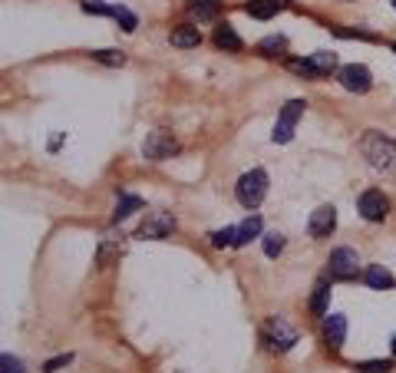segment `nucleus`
Here are the masks:
<instances>
[{
	"instance_id": "1",
	"label": "nucleus",
	"mask_w": 396,
	"mask_h": 373,
	"mask_svg": "<svg viewBox=\"0 0 396 373\" xmlns=\"http://www.w3.org/2000/svg\"><path fill=\"white\" fill-rule=\"evenodd\" d=\"M360 152H364V159L370 165H373L376 172H393L396 169V143L390 139V136H383V132L370 129L360 139Z\"/></svg>"
},
{
	"instance_id": "2",
	"label": "nucleus",
	"mask_w": 396,
	"mask_h": 373,
	"mask_svg": "<svg viewBox=\"0 0 396 373\" xmlns=\"http://www.w3.org/2000/svg\"><path fill=\"white\" fill-rule=\"evenodd\" d=\"M235 195L248 211H255L257 205L264 202V195H268V172H264V169H251V172H245V176L238 178Z\"/></svg>"
},
{
	"instance_id": "3",
	"label": "nucleus",
	"mask_w": 396,
	"mask_h": 373,
	"mask_svg": "<svg viewBox=\"0 0 396 373\" xmlns=\"http://www.w3.org/2000/svg\"><path fill=\"white\" fill-rule=\"evenodd\" d=\"M304 106H307L304 99H288V103H284V110H281L278 122H274V132H271V139L278 145L294 139V129H298V119L304 116Z\"/></svg>"
},
{
	"instance_id": "4",
	"label": "nucleus",
	"mask_w": 396,
	"mask_h": 373,
	"mask_svg": "<svg viewBox=\"0 0 396 373\" xmlns=\"http://www.w3.org/2000/svg\"><path fill=\"white\" fill-rule=\"evenodd\" d=\"M179 152V143H175V136L172 132H149L146 136V143H142V155L149 159V162H162V159H169V155Z\"/></svg>"
},
{
	"instance_id": "5",
	"label": "nucleus",
	"mask_w": 396,
	"mask_h": 373,
	"mask_svg": "<svg viewBox=\"0 0 396 373\" xmlns=\"http://www.w3.org/2000/svg\"><path fill=\"white\" fill-rule=\"evenodd\" d=\"M337 79H340V86L347 89V93H360V96H364V93H370V86H373V73H370L364 63L340 66Z\"/></svg>"
},
{
	"instance_id": "6",
	"label": "nucleus",
	"mask_w": 396,
	"mask_h": 373,
	"mask_svg": "<svg viewBox=\"0 0 396 373\" xmlns=\"http://www.w3.org/2000/svg\"><path fill=\"white\" fill-rule=\"evenodd\" d=\"M327 268H331L333 281H350V277H357L360 258H357L354 248H337V251H331V261H327Z\"/></svg>"
},
{
	"instance_id": "7",
	"label": "nucleus",
	"mask_w": 396,
	"mask_h": 373,
	"mask_svg": "<svg viewBox=\"0 0 396 373\" xmlns=\"http://www.w3.org/2000/svg\"><path fill=\"white\" fill-rule=\"evenodd\" d=\"M172 231H175V215H169V211H152L139 225V238L159 242V238H169Z\"/></svg>"
},
{
	"instance_id": "8",
	"label": "nucleus",
	"mask_w": 396,
	"mask_h": 373,
	"mask_svg": "<svg viewBox=\"0 0 396 373\" xmlns=\"http://www.w3.org/2000/svg\"><path fill=\"white\" fill-rule=\"evenodd\" d=\"M357 209H360V215L366 221H383L390 215V198L380 188H366L364 195H360V202H357Z\"/></svg>"
},
{
	"instance_id": "9",
	"label": "nucleus",
	"mask_w": 396,
	"mask_h": 373,
	"mask_svg": "<svg viewBox=\"0 0 396 373\" xmlns=\"http://www.w3.org/2000/svg\"><path fill=\"white\" fill-rule=\"evenodd\" d=\"M268 343L274 351H290L298 343V330L290 327L284 318H271L268 320Z\"/></svg>"
},
{
	"instance_id": "10",
	"label": "nucleus",
	"mask_w": 396,
	"mask_h": 373,
	"mask_svg": "<svg viewBox=\"0 0 396 373\" xmlns=\"http://www.w3.org/2000/svg\"><path fill=\"white\" fill-rule=\"evenodd\" d=\"M333 228H337V209H333V205H321V209H314L311 221H307V231H311L314 238H327Z\"/></svg>"
},
{
	"instance_id": "11",
	"label": "nucleus",
	"mask_w": 396,
	"mask_h": 373,
	"mask_svg": "<svg viewBox=\"0 0 396 373\" xmlns=\"http://www.w3.org/2000/svg\"><path fill=\"white\" fill-rule=\"evenodd\" d=\"M324 341L331 351H340L343 341H347V318L343 314H327L324 318Z\"/></svg>"
},
{
	"instance_id": "12",
	"label": "nucleus",
	"mask_w": 396,
	"mask_h": 373,
	"mask_svg": "<svg viewBox=\"0 0 396 373\" xmlns=\"http://www.w3.org/2000/svg\"><path fill=\"white\" fill-rule=\"evenodd\" d=\"M215 46H222V50H231V53H238V50L245 46V40L238 37V30L231 27V23H218V27H215Z\"/></svg>"
},
{
	"instance_id": "13",
	"label": "nucleus",
	"mask_w": 396,
	"mask_h": 373,
	"mask_svg": "<svg viewBox=\"0 0 396 373\" xmlns=\"http://www.w3.org/2000/svg\"><path fill=\"white\" fill-rule=\"evenodd\" d=\"M185 7L192 13L195 20H215L218 13H222V0H185Z\"/></svg>"
},
{
	"instance_id": "14",
	"label": "nucleus",
	"mask_w": 396,
	"mask_h": 373,
	"mask_svg": "<svg viewBox=\"0 0 396 373\" xmlns=\"http://www.w3.org/2000/svg\"><path fill=\"white\" fill-rule=\"evenodd\" d=\"M172 46H179V50H192V46L202 44V33H198V27H189V23H182V27H175L172 30Z\"/></svg>"
},
{
	"instance_id": "15",
	"label": "nucleus",
	"mask_w": 396,
	"mask_h": 373,
	"mask_svg": "<svg viewBox=\"0 0 396 373\" xmlns=\"http://www.w3.org/2000/svg\"><path fill=\"white\" fill-rule=\"evenodd\" d=\"M364 281L373 287V291H386V287H393V275L386 271L383 264H370V268L364 271Z\"/></svg>"
},
{
	"instance_id": "16",
	"label": "nucleus",
	"mask_w": 396,
	"mask_h": 373,
	"mask_svg": "<svg viewBox=\"0 0 396 373\" xmlns=\"http://www.w3.org/2000/svg\"><path fill=\"white\" fill-rule=\"evenodd\" d=\"M281 7V0H248L245 4V11L255 17V20H271L274 13H278Z\"/></svg>"
},
{
	"instance_id": "17",
	"label": "nucleus",
	"mask_w": 396,
	"mask_h": 373,
	"mask_svg": "<svg viewBox=\"0 0 396 373\" xmlns=\"http://www.w3.org/2000/svg\"><path fill=\"white\" fill-rule=\"evenodd\" d=\"M261 235V218L257 215H248L241 225H238V242H235V248H245L251 238H257Z\"/></svg>"
},
{
	"instance_id": "18",
	"label": "nucleus",
	"mask_w": 396,
	"mask_h": 373,
	"mask_svg": "<svg viewBox=\"0 0 396 373\" xmlns=\"http://www.w3.org/2000/svg\"><path fill=\"white\" fill-rule=\"evenodd\" d=\"M311 63H314V70H317V77H331L333 70H337V53L317 50V53H311Z\"/></svg>"
},
{
	"instance_id": "19",
	"label": "nucleus",
	"mask_w": 396,
	"mask_h": 373,
	"mask_svg": "<svg viewBox=\"0 0 396 373\" xmlns=\"http://www.w3.org/2000/svg\"><path fill=\"white\" fill-rule=\"evenodd\" d=\"M327 301H331V284H327V281H317L314 297H311V310L317 318H327Z\"/></svg>"
},
{
	"instance_id": "20",
	"label": "nucleus",
	"mask_w": 396,
	"mask_h": 373,
	"mask_svg": "<svg viewBox=\"0 0 396 373\" xmlns=\"http://www.w3.org/2000/svg\"><path fill=\"white\" fill-rule=\"evenodd\" d=\"M142 209V198L139 195H119V202H116V211H113V221H122V218H129L132 211H139Z\"/></svg>"
},
{
	"instance_id": "21",
	"label": "nucleus",
	"mask_w": 396,
	"mask_h": 373,
	"mask_svg": "<svg viewBox=\"0 0 396 373\" xmlns=\"http://www.w3.org/2000/svg\"><path fill=\"white\" fill-rule=\"evenodd\" d=\"M284 46H288V40L281 33H274V37H264L257 44V50H261V56H278V53H284Z\"/></svg>"
},
{
	"instance_id": "22",
	"label": "nucleus",
	"mask_w": 396,
	"mask_h": 373,
	"mask_svg": "<svg viewBox=\"0 0 396 373\" xmlns=\"http://www.w3.org/2000/svg\"><path fill=\"white\" fill-rule=\"evenodd\" d=\"M208 238H212V248H231L238 242V228H218Z\"/></svg>"
},
{
	"instance_id": "23",
	"label": "nucleus",
	"mask_w": 396,
	"mask_h": 373,
	"mask_svg": "<svg viewBox=\"0 0 396 373\" xmlns=\"http://www.w3.org/2000/svg\"><path fill=\"white\" fill-rule=\"evenodd\" d=\"M284 66H288L290 73H298V77H307V79L317 77V70H314L311 56H307V60H284Z\"/></svg>"
},
{
	"instance_id": "24",
	"label": "nucleus",
	"mask_w": 396,
	"mask_h": 373,
	"mask_svg": "<svg viewBox=\"0 0 396 373\" xmlns=\"http://www.w3.org/2000/svg\"><path fill=\"white\" fill-rule=\"evenodd\" d=\"M281 251H284V235H281V231H268V235H264V254H268V258H278Z\"/></svg>"
},
{
	"instance_id": "25",
	"label": "nucleus",
	"mask_w": 396,
	"mask_h": 373,
	"mask_svg": "<svg viewBox=\"0 0 396 373\" xmlns=\"http://www.w3.org/2000/svg\"><path fill=\"white\" fill-rule=\"evenodd\" d=\"M113 17H116V20L122 23V30H126V33H132L136 27H139V20H136V13L126 11V7H113Z\"/></svg>"
},
{
	"instance_id": "26",
	"label": "nucleus",
	"mask_w": 396,
	"mask_h": 373,
	"mask_svg": "<svg viewBox=\"0 0 396 373\" xmlns=\"http://www.w3.org/2000/svg\"><path fill=\"white\" fill-rule=\"evenodd\" d=\"M357 370L360 373H390L393 370V360H364V363H357Z\"/></svg>"
},
{
	"instance_id": "27",
	"label": "nucleus",
	"mask_w": 396,
	"mask_h": 373,
	"mask_svg": "<svg viewBox=\"0 0 396 373\" xmlns=\"http://www.w3.org/2000/svg\"><path fill=\"white\" fill-rule=\"evenodd\" d=\"M0 373H27V367H23V360H17L13 353H4V357H0Z\"/></svg>"
},
{
	"instance_id": "28",
	"label": "nucleus",
	"mask_w": 396,
	"mask_h": 373,
	"mask_svg": "<svg viewBox=\"0 0 396 373\" xmlns=\"http://www.w3.org/2000/svg\"><path fill=\"white\" fill-rule=\"evenodd\" d=\"M93 60H99V63H106V66H122V63H126V56L116 53V50H96V53H93Z\"/></svg>"
},
{
	"instance_id": "29",
	"label": "nucleus",
	"mask_w": 396,
	"mask_h": 373,
	"mask_svg": "<svg viewBox=\"0 0 396 373\" xmlns=\"http://www.w3.org/2000/svg\"><path fill=\"white\" fill-rule=\"evenodd\" d=\"M70 363H73V353H60V357L43 363V373H56V370H63V367H70Z\"/></svg>"
},
{
	"instance_id": "30",
	"label": "nucleus",
	"mask_w": 396,
	"mask_h": 373,
	"mask_svg": "<svg viewBox=\"0 0 396 373\" xmlns=\"http://www.w3.org/2000/svg\"><path fill=\"white\" fill-rule=\"evenodd\" d=\"M83 11L86 13H99V17H113V7L99 4V0H83Z\"/></svg>"
},
{
	"instance_id": "31",
	"label": "nucleus",
	"mask_w": 396,
	"mask_h": 373,
	"mask_svg": "<svg viewBox=\"0 0 396 373\" xmlns=\"http://www.w3.org/2000/svg\"><path fill=\"white\" fill-rule=\"evenodd\" d=\"M337 37H357V40H373V33H366V30H343V27H337Z\"/></svg>"
},
{
	"instance_id": "32",
	"label": "nucleus",
	"mask_w": 396,
	"mask_h": 373,
	"mask_svg": "<svg viewBox=\"0 0 396 373\" xmlns=\"http://www.w3.org/2000/svg\"><path fill=\"white\" fill-rule=\"evenodd\" d=\"M393 353H396V337H393Z\"/></svg>"
},
{
	"instance_id": "33",
	"label": "nucleus",
	"mask_w": 396,
	"mask_h": 373,
	"mask_svg": "<svg viewBox=\"0 0 396 373\" xmlns=\"http://www.w3.org/2000/svg\"><path fill=\"white\" fill-rule=\"evenodd\" d=\"M393 7H396V0H393Z\"/></svg>"
},
{
	"instance_id": "34",
	"label": "nucleus",
	"mask_w": 396,
	"mask_h": 373,
	"mask_svg": "<svg viewBox=\"0 0 396 373\" xmlns=\"http://www.w3.org/2000/svg\"><path fill=\"white\" fill-rule=\"evenodd\" d=\"M393 50H396V44H393Z\"/></svg>"
}]
</instances>
